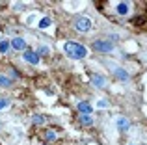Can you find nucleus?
<instances>
[{"label":"nucleus","mask_w":147,"mask_h":145,"mask_svg":"<svg viewBox=\"0 0 147 145\" xmlns=\"http://www.w3.org/2000/svg\"><path fill=\"white\" fill-rule=\"evenodd\" d=\"M63 52H65V56H69L71 60H82V58H86V54H88L86 47L76 43V41H65Z\"/></svg>","instance_id":"obj_1"},{"label":"nucleus","mask_w":147,"mask_h":145,"mask_svg":"<svg viewBox=\"0 0 147 145\" xmlns=\"http://www.w3.org/2000/svg\"><path fill=\"white\" fill-rule=\"evenodd\" d=\"M73 26H75L76 32L86 34V32H90V30L93 28V22H91V19H90V17H76V19H75V22H73Z\"/></svg>","instance_id":"obj_2"},{"label":"nucleus","mask_w":147,"mask_h":145,"mask_svg":"<svg viewBox=\"0 0 147 145\" xmlns=\"http://www.w3.org/2000/svg\"><path fill=\"white\" fill-rule=\"evenodd\" d=\"M93 50L106 54V52H112V50H114V43H112V41H108V39H95L93 41Z\"/></svg>","instance_id":"obj_3"},{"label":"nucleus","mask_w":147,"mask_h":145,"mask_svg":"<svg viewBox=\"0 0 147 145\" xmlns=\"http://www.w3.org/2000/svg\"><path fill=\"white\" fill-rule=\"evenodd\" d=\"M22 58H24V62H26V63H30V65H37V63L41 62L39 54H37L36 50H28V48L24 50V54H22Z\"/></svg>","instance_id":"obj_4"},{"label":"nucleus","mask_w":147,"mask_h":145,"mask_svg":"<svg viewBox=\"0 0 147 145\" xmlns=\"http://www.w3.org/2000/svg\"><path fill=\"white\" fill-rule=\"evenodd\" d=\"M90 80H91V84H93L95 87H104L106 86V78H104L102 75H99V72H90Z\"/></svg>","instance_id":"obj_5"},{"label":"nucleus","mask_w":147,"mask_h":145,"mask_svg":"<svg viewBox=\"0 0 147 145\" xmlns=\"http://www.w3.org/2000/svg\"><path fill=\"white\" fill-rule=\"evenodd\" d=\"M9 45H11L13 50H22V52H24L26 48H28V45H26V41L22 39V37H13V39L9 41Z\"/></svg>","instance_id":"obj_6"},{"label":"nucleus","mask_w":147,"mask_h":145,"mask_svg":"<svg viewBox=\"0 0 147 145\" xmlns=\"http://www.w3.org/2000/svg\"><path fill=\"white\" fill-rule=\"evenodd\" d=\"M76 110H78V113H90V115H91V112H93V106H91L88 101H80L78 104H76Z\"/></svg>","instance_id":"obj_7"},{"label":"nucleus","mask_w":147,"mask_h":145,"mask_svg":"<svg viewBox=\"0 0 147 145\" xmlns=\"http://www.w3.org/2000/svg\"><path fill=\"white\" fill-rule=\"evenodd\" d=\"M43 138H45L47 143H50V142H56V140L60 138V134L56 132V128H47V130L43 132Z\"/></svg>","instance_id":"obj_8"},{"label":"nucleus","mask_w":147,"mask_h":145,"mask_svg":"<svg viewBox=\"0 0 147 145\" xmlns=\"http://www.w3.org/2000/svg\"><path fill=\"white\" fill-rule=\"evenodd\" d=\"M129 11H130V4L129 2H119V4H115V13H117V15L125 17Z\"/></svg>","instance_id":"obj_9"},{"label":"nucleus","mask_w":147,"mask_h":145,"mask_svg":"<svg viewBox=\"0 0 147 145\" xmlns=\"http://www.w3.org/2000/svg\"><path fill=\"white\" fill-rule=\"evenodd\" d=\"M78 123L84 125V127H91V125H93V117H91L90 113H80L78 115Z\"/></svg>","instance_id":"obj_10"},{"label":"nucleus","mask_w":147,"mask_h":145,"mask_svg":"<svg viewBox=\"0 0 147 145\" xmlns=\"http://www.w3.org/2000/svg\"><path fill=\"white\" fill-rule=\"evenodd\" d=\"M117 128L121 132H127L130 128V121L127 119V117H119V119H117Z\"/></svg>","instance_id":"obj_11"},{"label":"nucleus","mask_w":147,"mask_h":145,"mask_svg":"<svg viewBox=\"0 0 147 145\" xmlns=\"http://www.w3.org/2000/svg\"><path fill=\"white\" fill-rule=\"evenodd\" d=\"M47 121H49V119H47L45 115H41V113H36V115L32 117V123H34V125H45Z\"/></svg>","instance_id":"obj_12"},{"label":"nucleus","mask_w":147,"mask_h":145,"mask_svg":"<svg viewBox=\"0 0 147 145\" xmlns=\"http://www.w3.org/2000/svg\"><path fill=\"white\" fill-rule=\"evenodd\" d=\"M114 75L117 76L119 80H129L130 76H129V72H125V69H121V67H117V69L114 71Z\"/></svg>","instance_id":"obj_13"},{"label":"nucleus","mask_w":147,"mask_h":145,"mask_svg":"<svg viewBox=\"0 0 147 145\" xmlns=\"http://www.w3.org/2000/svg\"><path fill=\"white\" fill-rule=\"evenodd\" d=\"M11 48V45H9V41H6V39H0V52L2 54H7V50Z\"/></svg>","instance_id":"obj_14"},{"label":"nucleus","mask_w":147,"mask_h":145,"mask_svg":"<svg viewBox=\"0 0 147 145\" xmlns=\"http://www.w3.org/2000/svg\"><path fill=\"white\" fill-rule=\"evenodd\" d=\"M0 86H2V87H9V86H11V80H9V76H6V75H0Z\"/></svg>","instance_id":"obj_15"},{"label":"nucleus","mask_w":147,"mask_h":145,"mask_svg":"<svg viewBox=\"0 0 147 145\" xmlns=\"http://www.w3.org/2000/svg\"><path fill=\"white\" fill-rule=\"evenodd\" d=\"M7 76H9V80H13V78H21V72H19L17 69H13V67H9V69H7Z\"/></svg>","instance_id":"obj_16"},{"label":"nucleus","mask_w":147,"mask_h":145,"mask_svg":"<svg viewBox=\"0 0 147 145\" xmlns=\"http://www.w3.org/2000/svg\"><path fill=\"white\" fill-rule=\"evenodd\" d=\"M37 54H39V58H43V56H49V54H50V48L45 47V45H41V47L37 48Z\"/></svg>","instance_id":"obj_17"},{"label":"nucleus","mask_w":147,"mask_h":145,"mask_svg":"<svg viewBox=\"0 0 147 145\" xmlns=\"http://www.w3.org/2000/svg\"><path fill=\"white\" fill-rule=\"evenodd\" d=\"M50 24H52V21H50V19L49 17H43V19H41V21H39V28L41 30H45V28H49V26Z\"/></svg>","instance_id":"obj_18"},{"label":"nucleus","mask_w":147,"mask_h":145,"mask_svg":"<svg viewBox=\"0 0 147 145\" xmlns=\"http://www.w3.org/2000/svg\"><path fill=\"white\" fill-rule=\"evenodd\" d=\"M132 24H136V26L145 24V17H136V19H132Z\"/></svg>","instance_id":"obj_19"},{"label":"nucleus","mask_w":147,"mask_h":145,"mask_svg":"<svg viewBox=\"0 0 147 145\" xmlns=\"http://www.w3.org/2000/svg\"><path fill=\"white\" fill-rule=\"evenodd\" d=\"M7 106H9V101H7V99H0V110H4V108H7Z\"/></svg>","instance_id":"obj_20"},{"label":"nucleus","mask_w":147,"mask_h":145,"mask_svg":"<svg viewBox=\"0 0 147 145\" xmlns=\"http://www.w3.org/2000/svg\"><path fill=\"white\" fill-rule=\"evenodd\" d=\"M97 106H99V108H106V106H108V101H104V99H102V101L97 102Z\"/></svg>","instance_id":"obj_21"},{"label":"nucleus","mask_w":147,"mask_h":145,"mask_svg":"<svg viewBox=\"0 0 147 145\" xmlns=\"http://www.w3.org/2000/svg\"><path fill=\"white\" fill-rule=\"evenodd\" d=\"M41 145H50V143H41Z\"/></svg>","instance_id":"obj_22"},{"label":"nucleus","mask_w":147,"mask_h":145,"mask_svg":"<svg viewBox=\"0 0 147 145\" xmlns=\"http://www.w3.org/2000/svg\"><path fill=\"white\" fill-rule=\"evenodd\" d=\"M129 145H134V143H129Z\"/></svg>","instance_id":"obj_23"}]
</instances>
